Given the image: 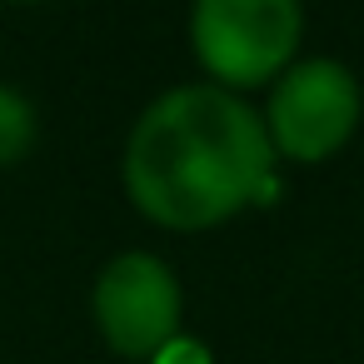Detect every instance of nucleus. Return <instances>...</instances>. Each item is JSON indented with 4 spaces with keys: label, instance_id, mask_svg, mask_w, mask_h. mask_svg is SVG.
I'll return each mask as SVG.
<instances>
[{
    "label": "nucleus",
    "instance_id": "f257e3e1",
    "mask_svg": "<svg viewBox=\"0 0 364 364\" xmlns=\"http://www.w3.org/2000/svg\"><path fill=\"white\" fill-rule=\"evenodd\" d=\"M269 165L274 145L250 105L215 85H185L140 115L125 150V190L155 225L205 230L269 195Z\"/></svg>",
    "mask_w": 364,
    "mask_h": 364
},
{
    "label": "nucleus",
    "instance_id": "f03ea898",
    "mask_svg": "<svg viewBox=\"0 0 364 364\" xmlns=\"http://www.w3.org/2000/svg\"><path fill=\"white\" fill-rule=\"evenodd\" d=\"M190 36L215 80L259 85L279 75L299 46V0H195Z\"/></svg>",
    "mask_w": 364,
    "mask_h": 364
},
{
    "label": "nucleus",
    "instance_id": "39448f33",
    "mask_svg": "<svg viewBox=\"0 0 364 364\" xmlns=\"http://www.w3.org/2000/svg\"><path fill=\"white\" fill-rule=\"evenodd\" d=\"M36 145V110L26 95L0 85V165H16Z\"/></svg>",
    "mask_w": 364,
    "mask_h": 364
},
{
    "label": "nucleus",
    "instance_id": "7ed1b4c3",
    "mask_svg": "<svg viewBox=\"0 0 364 364\" xmlns=\"http://www.w3.org/2000/svg\"><path fill=\"white\" fill-rule=\"evenodd\" d=\"M359 120V85L339 60H304L269 95V145L294 160L334 155Z\"/></svg>",
    "mask_w": 364,
    "mask_h": 364
},
{
    "label": "nucleus",
    "instance_id": "20e7f679",
    "mask_svg": "<svg viewBox=\"0 0 364 364\" xmlns=\"http://www.w3.org/2000/svg\"><path fill=\"white\" fill-rule=\"evenodd\" d=\"M95 319H100V334L120 354L165 349L180 324V284L170 264L140 250L110 259L95 284Z\"/></svg>",
    "mask_w": 364,
    "mask_h": 364
}]
</instances>
